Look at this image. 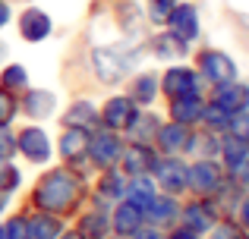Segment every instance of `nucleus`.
<instances>
[{
	"instance_id": "34",
	"label": "nucleus",
	"mask_w": 249,
	"mask_h": 239,
	"mask_svg": "<svg viewBox=\"0 0 249 239\" xmlns=\"http://www.w3.org/2000/svg\"><path fill=\"white\" fill-rule=\"evenodd\" d=\"M13 113H16V104H13V98L6 92H0V126H6V123L13 120Z\"/></svg>"
},
{
	"instance_id": "28",
	"label": "nucleus",
	"mask_w": 249,
	"mask_h": 239,
	"mask_svg": "<svg viewBox=\"0 0 249 239\" xmlns=\"http://www.w3.org/2000/svg\"><path fill=\"white\" fill-rule=\"evenodd\" d=\"M16 186H19V170L10 167L6 160H0V192H10Z\"/></svg>"
},
{
	"instance_id": "10",
	"label": "nucleus",
	"mask_w": 249,
	"mask_h": 239,
	"mask_svg": "<svg viewBox=\"0 0 249 239\" xmlns=\"http://www.w3.org/2000/svg\"><path fill=\"white\" fill-rule=\"evenodd\" d=\"M89 129L85 126H70L67 132H63V139H60V151H63V158L67 160H82L85 154H89Z\"/></svg>"
},
{
	"instance_id": "18",
	"label": "nucleus",
	"mask_w": 249,
	"mask_h": 239,
	"mask_svg": "<svg viewBox=\"0 0 249 239\" xmlns=\"http://www.w3.org/2000/svg\"><path fill=\"white\" fill-rule=\"evenodd\" d=\"M155 135H158V145L164 148V151H170V154L183 151V148H186V139H189L186 126H180V123H174V126H164V129H158Z\"/></svg>"
},
{
	"instance_id": "23",
	"label": "nucleus",
	"mask_w": 249,
	"mask_h": 239,
	"mask_svg": "<svg viewBox=\"0 0 249 239\" xmlns=\"http://www.w3.org/2000/svg\"><path fill=\"white\" fill-rule=\"evenodd\" d=\"M155 54L158 57H183L186 54V41H180L177 35H161V38H155Z\"/></svg>"
},
{
	"instance_id": "16",
	"label": "nucleus",
	"mask_w": 249,
	"mask_h": 239,
	"mask_svg": "<svg viewBox=\"0 0 249 239\" xmlns=\"http://www.w3.org/2000/svg\"><path fill=\"white\" fill-rule=\"evenodd\" d=\"M142 214H148L155 223H167L177 217V205L170 202V192L167 195H152L145 205H142Z\"/></svg>"
},
{
	"instance_id": "43",
	"label": "nucleus",
	"mask_w": 249,
	"mask_h": 239,
	"mask_svg": "<svg viewBox=\"0 0 249 239\" xmlns=\"http://www.w3.org/2000/svg\"><path fill=\"white\" fill-rule=\"evenodd\" d=\"M0 208H3V205H0Z\"/></svg>"
},
{
	"instance_id": "26",
	"label": "nucleus",
	"mask_w": 249,
	"mask_h": 239,
	"mask_svg": "<svg viewBox=\"0 0 249 239\" xmlns=\"http://www.w3.org/2000/svg\"><path fill=\"white\" fill-rule=\"evenodd\" d=\"M89 123H95V111H91L85 101H79V104L70 111L67 117V126H89Z\"/></svg>"
},
{
	"instance_id": "3",
	"label": "nucleus",
	"mask_w": 249,
	"mask_h": 239,
	"mask_svg": "<svg viewBox=\"0 0 249 239\" xmlns=\"http://www.w3.org/2000/svg\"><path fill=\"white\" fill-rule=\"evenodd\" d=\"M89 154L91 160H95L98 167H114L117 160H120V139H117L114 132H98L89 139Z\"/></svg>"
},
{
	"instance_id": "6",
	"label": "nucleus",
	"mask_w": 249,
	"mask_h": 239,
	"mask_svg": "<svg viewBox=\"0 0 249 239\" xmlns=\"http://www.w3.org/2000/svg\"><path fill=\"white\" fill-rule=\"evenodd\" d=\"M221 183H224V176H221V167L212 164V160H199V164L189 170V176H186V186H193V189L202 192V195H208V192H218Z\"/></svg>"
},
{
	"instance_id": "25",
	"label": "nucleus",
	"mask_w": 249,
	"mask_h": 239,
	"mask_svg": "<svg viewBox=\"0 0 249 239\" xmlns=\"http://www.w3.org/2000/svg\"><path fill=\"white\" fill-rule=\"evenodd\" d=\"M199 120H205V126L212 129V132H218V129H227V126H231V113H224L218 104L202 107V117H199Z\"/></svg>"
},
{
	"instance_id": "8",
	"label": "nucleus",
	"mask_w": 249,
	"mask_h": 239,
	"mask_svg": "<svg viewBox=\"0 0 249 239\" xmlns=\"http://www.w3.org/2000/svg\"><path fill=\"white\" fill-rule=\"evenodd\" d=\"M19 32L25 41H41L51 35V16L44 10H25L19 16Z\"/></svg>"
},
{
	"instance_id": "5",
	"label": "nucleus",
	"mask_w": 249,
	"mask_h": 239,
	"mask_svg": "<svg viewBox=\"0 0 249 239\" xmlns=\"http://www.w3.org/2000/svg\"><path fill=\"white\" fill-rule=\"evenodd\" d=\"M16 145H19V151H22L29 160H35V164H41V160L51 158V142H48V135H44V129H38V126L22 129L19 139H16Z\"/></svg>"
},
{
	"instance_id": "41",
	"label": "nucleus",
	"mask_w": 249,
	"mask_h": 239,
	"mask_svg": "<svg viewBox=\"0 0 249 239\" xmlns=\"http://www.w3.org/2000/svg\"><path fill=\"white\" fill-rule=\"evenodd\" d=\"M240 214H243V223L249 227V198H243V208H240Z\"/></svg>"
},
{
	"instance_id": "11",
	"label": "nucleus",
	"mask_w": 249,
	"mask_h": 239,
	"mask_svg": "<svg viewBox=\"0 0 249 239\" xmlns=\"http://www.w3.org/2000/svg\"><path fill=\"white\" fill-rule=\"evenodd\" d=\"M155 173H158V183L164 186L167 192H180V189H186V176H189V170L180 164V160H158V164H155Z\"/></svg>"
},
{
	"instance_id": "2",
	"label": "nucleus",
	"mask_w": 249,
	"mask_h": 239,
	"mask_svg": "<svg viewBox=\"0 0 249 239\" xmlns=\"http://www.w3.org/2000/svg\"><path fill=\"white\" fill-rule=\"evenodd\" d=\"M164 22L170 25V35H177L180 41H193V38L199 35V13H196V6H189V3L174 6V10L167 13Z\"/></svg>"
},
{
	"instance_id": "32",
	"label": "nucleus",
	"mask_w": 249,
	"mask_h": 239,
	"mask_svg": "<svg viewBox=\"0 0 249 239\" xmlns=\"http://www.w3.org/2000/svg\"><path fill=\"white\" fill-rule=\"evenodd\" d=\"M0 239H29L25 236V221L22 217H13V221L0 230Z\"/></svg>"
},
{
	"instance_id": "30",
	"label": "nucleus",
	"mask_w": 249,
	"mask_h": 239,
	"mask_svg": "<svg viewBox=\"0 0 249 239\" xmlns=\"http://www.w3.org/2000/svg\"><path fill=\"white\" fill-rule=\"evenodd\" d=\"M101 192L120 198L123 192H126V183H123V176H117V173H107V176H104V183H101Z\"/></svg>"
},
{
	"instance_id": "39",
	"label": "nucleus",
	"mask_w": 249,
	"mask_h": 239,
	"mask_svg": "<svg viewBox=\"0 0 249 239\" xmlns=\"http://www.w3.org/2000/svg\"><path fill=\"white\" fill-rule=\"evenodd\" d=\"M133 239H164V236H161L158 230H142V227H139V230L133 233Z\"/></svg>"
},
{
	"instance_id": "14",
	"label": "nucleus",
	"mask_w": 249,
	"mask_h": 239,
	"mask_svg": "<svg viewBox=\"0 0 249 239\" xmlns=\"http://www.w3.org/2000/svg\"><path fill=\"white\" fill-rule=\"evenodd\" d=\"M164 92L170 98H183V95H196V73L193 69H170L164 76Z\"/></svg>"
},
{
	"instance_id": "31",
	"label": "nucleus",
	"mask_w": 249,
	"mask_h": 239,
	"mask_svg": "<svg viewBox=\"0 0 249 239\" xmlns=\"http://www.w3.org/2000/svg\"><path fill=\"white\" fill-rule=\"evenodd\" d=\"M25 82H29V76H25L22 66H10L3 73V85L6 88H25Z\"/></svg>"
},
{
	"instance_id": "27",
	"label": "nucleus",
	"mask_w": 249,
	"mask_h": 239,
	"mask_svg": "<svg viewBox=\"0 0 249 239\" xmlns=\"http://www.w3.org/2000/svg\"><path fill=\"white\" fill-rule=\"evenodd\" d=\"M155 88H158V82H155V76H139V82H136V88H133L136 101H142V104H148V101L155 98Z\"/></svg>"
},
{
	"instance_id": "13",
	"label": "nucleus",
	"mask_w": 249,
	"mask_h": 239,
	"mask_svg": "<svg viewBox=\"0 0 249 239\" xmlns=\"http://www.w3.org/2000/svg\"><path fill=\"white\" fill-rule=\"evenodd\" d=\"M170 117H174V123H180V126H193V123L202 117L199 95H183V98H174V104H170Z\"/></svg>"
},
{
	"instance_id": "33",
	"label": "nucleus",
	"mask_w": 249,
	"mask_h": 239,
	"mask_svg": "<svg viewBox=\"0 0 249 239\" xmlns=\"http://www.w3.org/2000/svg\"><path fill=\"white\" fill-rule=\"evenodd\" d=\"M170 10H174V0H148V13L155 22H164Z\"/></svg>"
},
{
	"instance_id": "4",
	"label": "nucleus",
	"mask_w": 249,
	"mask_h": 239,
	"mask_svg": "<svg viewBox=\"0 0 249 239\" xmlns=\"http://www.w3.org/2000/svg\"><path fill=\"white\" fill-rule=\"evenodd\" d=\"M202 73L205 79H212L214 85H227V82L237 79V66L227 54H218V50H208L202 54Z\"/></svg>"
},
{
	"instance_id": "42",
	"label": "nucleus",
	"mask_w": 249,
	"mask_h": 239,
	"mask_svg": "<svg viewBox=\"0 0 249 239\" xmlns=\"http://www.w3.org/2000/svg\"><path fill=\"white\" fill-rule=\"evenodd\" d=\"M60 239H82V233H67V236H60Z\"/></svg>"
},
{
	"instance_id": "1",
	"label": "nucleus",
	"mask_w": 249,
	"mask_h": 239,
	"mask_svg": "<svg viewBox=\"0 0 249 239\" xmlns=\"http://www.w3.org/2000/svg\"><path fill=\"white\" fill-rule=\"evenodd\" d=\"M35 202H38L41 211L63 214V211H70L76 202H79V179H76L70 170H51L48 176L38 183Z\"/></svg>"
},
{
	"instance_id": "7",
	"label": "nucleus",
	"mask_w": 249,
	"mask_h": 239,
	"mask_svg": "<svg viewBox=\"0 0 249 239\" xmlns=\"http://www.w3.org/2000/svg\"><path fill=\"white\" fill-rule=\"evenodd\" d=\"M214 104H218L224 113H231V117L249 111V85H240V82L218 85V98H214Z\"/></svg>"
},
{
	"instance_id": "35",
	"label": "nucleus",
	"mask_w": 249,
	"mask_h": 239,
	"mask_svg": "<svg viewBox=\"0 0 249 239\" xmlns=\"http://www.w3.org/2000/svg\"><path fill=\"white\" fill-rule=\"evenodd\" d=\"M212 239H246V236H243V230H237L233 223H221V227H214Z\"/></svg>"
},
{
	"instance_id": "19",
	"label": "nucleus",
	"mask_w": 249,
	"mask_h": 239,
	"mask_svg": "<svg viewBox=\"0 0 249 239\" xmlns=\"http://www.w3.org/2000/svg\"><path fill=\"white\" fill-rule=\"evenodd\" d=\"M95 69H98V76H101L104 82H117L120 79V73H123V63L120 60H114L110 57V50H95Z\"/></svg>"
},
{
	"instance_id": "12",
	"label": "nucleus",
	"mask_w": 249,
	"mask_h": 239,
	"mask_svg": "<svg viewBox=\"0 0 249 239\" xmlns=\"http://www.w3.org/2000/svg\"><path fill=\"white\" fill-rule=\"evenodd\" d=\"M133 117H136V107L129 98H110L107 107H104V123L110 129H126L133 123Z\"/></svg>"
},
{
	"instance_id": "37",
	"label": "nucleus",
	"mask_w": 249,
	"mask_h": 239,
	"mask_svg": "<svg viewBox=\"0 0 249 239\" xmlns=\"http://www.w3.org/2000/svg\"><path fill=\"white\" fill-rule=\"evenodd\" d=\"M13 151H16V139H13L6 129H0V160L13 158Z\"/></svg>"
},
{
	"instance_id": "15",
	"label": "nucleus",
	"mask_w": 249,
	"mask_h": 239,
	"mask_svg": "<svg viewBox=\"0 0 249 239\" xmlns=\"http://www.w3.org/2000/svg\"><path fill=\"white\" fill-rule=\"evenodd\" d=\"M123 164H126V170L136 176V173L155 170V164H158V160H155V154H152V148H148V145H133L126 154H123Z\"/></svg>"
},
{
	"instance_id": "38",
	"label": "nucleus",
	"mask_w": 249,
	"mask_h": 239,
	"mask_svg": "<svg viewBox=\"0 0 249 239\" xmlns=\"http://www.w3.org/2000/svg\"><path fill=\"white\" fill-rule=\"evenodd\" d=\"M170 239H199V233H196V230H189V227H180V230H174V233H170Z\"/></svg>"
},
{
	"instance_id": "29",
	"label": "nucleus",
	"mask_w": 249,
	"mask_h": 239,
	"mask_svg": "<svg viewBox=\"0 0 249 239\" xmlns=\"http://www.w3.org/2000/svg\"><path fill=\"white\" fill-rule=\"evenodd\" d=\"M104 230H107V221H104L101 214H89V217L82 221V233H85V236H95V239H98Z\"/></svg>"
},
{
	"instance_id": "17",
	"label": "nucleus",
	"mask_w": 249,
	"mask_h": 239,
	"mask_svg": "<svg viewBox=\"0 0 249 239\" xmlns=\"http://www.w3.org/2000/svg\"><path fill=\"white\" fill-rule=\"evenodd\" d=\"M25 236L29 239H57L60 236V223L51 214H38L32 221H25Z\"/></svg>"
},
{
	"instance_id": "20",
	"label": "nucleus",
	"mask_w": 249,
	"mask_h": 239,
	"mask_svg": "<svg viewBox=\"0 0 249 239\" xmlns=\"http://www.w3.org/2000/svg\"><path fill=\"white\" fill-rule=\"evenodd\" d=\"M246 145H249V142H243L240 135H227L224 145H221L227 167H233V170H237V167H246Z\"/></svg>"
},
{
	"instance_id": "9",
	"label": "nucleus",
	"mask_w": 249,
	"mask_h": 239,
	"mask_svg": "<svg viewBox=\"0 0 249 239\" xmlns=\"http://www.w3.org/2000/svg\"><path fill=\"white\" fill-rule=\"evenodd\" d=\"M142 217H145V214H142V208L126 198V202H120V205H117V211H114V230L120 236H133L136 230L142 227Z\"/></svg>"
},
{
	"instance_id": "36",
	"label": "nucleus",
	"mask_w": 249,
	"mask_h": 239,
	"mask_svg": "<svg viewBox=\"0 0 249 239\" xmlns=\"http://www.w3.org/2000/svg\"><path fill=\"white\" fill-rule=\"evenodd\" d=\"M231 126H233V135H240L243 142H249V111L237 113V120H233Z\"/></svg>"
},
{
	"instance_id": "24",
	"label": "nucleus",
	"mask_w": 249,
	"mask_h": 239,
	"mask_svg": "<svg viewBox=\"0 0 249 239\" xmlns=\"http://www.w3.org/2000/svg\"><path fill=\"white\" fill-rule=\"evenodd\" d=\"M186 227L196 230V233H199V230H208L212 227V211H208L205 205H189L186 208Z\"/></svg>"
},
{
	"instance_id": "21",
	"label": "nucleus",
	"mask_w": 249,
	"mask_h": 239,
	"mask_svg": "<svg viewBox=\"0 0 249 239\" xmlns=\"http://www.w3.org/2000/svg\"><path fill=\"white\" fill-rule=\"evenodd\" d=\"M29 117H51L54 113V95L51 92H32L25 98V107H22Z\"/></svg>"
},
{
	"instance_id": "22",
	"label": "nucleus",
	"mask_w": 249,
	"mask_h": 239,
	"mask_svg": "<svg viewBox=\"0 0 249 239\" xmlns=\"http://www.w3.org/2000/svg\"><path fill=\"white\" fill-rule=\"evenodd\" d=\"M126 192H129V202H136L142 208V205L155 195V186H152V179H148L145 173H136V179L126 186Z\"/></svg>"
},
{
	"instance_id": "40",
	"label": "nucleus",
	"mask_w": 249,
	"mask_h": 239,
	"mask_svg": "<svg viewBox=\"0 0 249 239\" xmlns=\"http://www.w3.org/2000/svg\"><path fill=\"white\" fill-rule=\"evenodd\" d=\"M6 19H10V6H6L3 0H0V29L6 25Z\"/></svg>"
}]
</instances>
